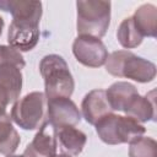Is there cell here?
<instances>
[{"instance_id": "6da1fadb", "label": "cell", "mask_w": 157, "mask_h": 157, "mask_svg": "<svg viewBox=\"0 0 157 157\" xmlns=\"http://www.w3.org/2000/svg\"><path fill=\"white\" fill-rule=\"evenodd\" d=\"M0 9L12 15L7 31L10 47L18 52L32 50L39 40L42 2L28 0H1Z\"/></svg>"}, {"instance_id": "7a4b0ae2", "label": "cell", "mask_w": 157, "mask_h": 157, "mask_svg": "<svg viewBox=\"0 0 157 157\" xmlns=\"http://www.w3.org/2000/svg\"><path fill=\"white\" fill-rule=\"evenodd\" d=\"M26 66L22 54L10 47L0 44V113H6L10 103H15L22 91V72Z\"/></svg>"}, {"instance_id": "3957f363", "label": "cell", "mask_w": 157, "mask_h": 157, "mask_svg": "<svg viewBox=\"0 0 157 157\" xmlns=\"http://www.w3.org/2000/svg\"><path fill=\"white\" fill-rule=\"evenodd\" d=\"M39 72L44 80V94L48 101L59 97H71L75 81L63 56L58 54L43 56L39 63Z\"/></svg>"}, {"instance_id": "277c9868", "label": "cell", "mask_w": 157, "mask_h": 157, "mask_svg": "<svg viewBox=\"0 0 157 157\" xmlns=\"http://www.w3.org/2000/svg\"><path fill=\"white\" fill-rule=\"evenodd\" d=\"M105 70L115 77H125L140 83H147L156 77V65L130 50H117L108 55Z\"/></svg>"}, {"instance_id": "5b68a950", "label": "cell", "mask_w": 157, "mask_h": 157, "mask_svg": "<svg viewBox=\"0 0 157 157\" xmlns=\"http://www.w3.org/2000/svg\"><path fill=\"white\" fill-rule=\"evenodd\" d=\"M110 1L80 0L76 2V28L80 36L102 38L110 23Z\"/></svg>"}, {"instance_id": "8992f818", "label": "cell", "mask_w": 157, "mask_h": 157, "mask_svg": "<svg viewBox=\"0 0 157 157\" xmlns=\"http://www.w3.org/2000/svg\"><path fill=\"white\" fill-rule=\"evenodd\" d=\"M94 126L98 137L107 145L130 144L146 131V128L137 120L114 113L103 117Z\"/></svg>"}, {"instance_id": "52a82bcc", "label": "cell", "mask_w": 157, "mask_h": 157, "mask_svg": "<svg viewBox=\"0 0 157 157\" xmlns=\"http://www.w3.org/2000/svg\"><path fill=\"white\" fill-rule=\"evenodd\" d=\"M11 120L23 130H37L48 121V99L43 92H31L17 99L10 113Z\"/></svg>"}, {"instance_id": "ba28073f", "label": "cell", "mask_w": 157, "mask_h": 157, "mask_svg": "<svg viewBox=\"0 0 157 157\" xmlns=\"http://www.w3.org/2000/svg\"><path fill=\"white\" fill-rule=\"evenodd\" d=\"M72 53L76 60L88 67H99L105 64L108 50L104 43L96 37L78 36L72 43Z\"/></svg>"}, {"instance_id": "9c48e42d", "label": "cell", "mask_w": 157, "mask_h": 157, "mask_svg": "<svg viewBox=\"0 0 157 157\" xmlns=\"http://www.w3.org/2000/svg\"><path fill=\"white\" fill-rule=\"evenodd\" d=\"M48 121L56 130L65 126H76L81 121V113L74 101L59 97L48 101Z\"/></svg>"}, {"instance_id": "30bf717a", "label": "cell", "mask_w": 157, "mask_h": 157, "mask_svg": "<svg viewBox=\"0 0 157 157\" xmlns=\"http://www.w3.org/2000/svg\"><path fill=\"white\" fill-rule=\"evenodd\" d=\"M58 148L56 131L47 121L39 129L33 140L23 151V157H55Z\"/></svg>"}, {"instance_id": "8fae6325", "label": "cell", "mask_w": 157, "mask_h": 157, "mask_svg": "<svg viewBox=\"0 0 157 157\" xmlns=\"http://www.w3.org/2000/svg\"><path fill=\"white\" fill-rule=\"evenodd\" d=\"M81 110L85 120L91 125H96L103 117L113 113L108 103L105 91L101 88L92 90L83 97Z\"/></svg>"}, {"instance_id": "7c38bea8", "label": "cell", "mask_w": 157, "mask_h": 157, "mask_svg": "<svg viewBox=\"0 0 157 157\" xmlns=\"http://www.w3.org/2000/svg\"><path fill=\"white\" fill-rule=\"evenodd\" d=\"M123 112L126 117H130L139 123H146L156 119V104H155V91H151L146 96L140 93L134 94L125 104Z\"/></svg>"}, {"instance_id": "4fadbf2b", "label": "cell", "mask_w": 157, "mask_h": 157, "mask_svg": "<svg viewBox=\"0 0 157 157\" xmlns=\"http://www.w3.org/2000/svg\"><path fill=\"white\" fill-rule=\"evenodd\" d=\"M56 139L61 152L69 156L80 155L87 141L86 134L75 126H65L56 130Z\"/></svg>"}, {"instance_id": "5bb4252c", "label": "cell", "mask_w": 157, "mask_h": 157, "mask_svg": "<svg viewBox=\"0 0 157 157\" xmlns=\"http://www.w3.org/2000/svg\"><path fill=\"white\" fill-rule=\"evenodd\" d=\"M136 29L142 37H156L157 34V9L152 4H144L131 16Z\"/></svg>"}, {"instance_id": "9a60e30c", "label": "cell", "mask_w": 157, "mask_h": 157, "mask_svg": "<svg viewBox=\"0 0 157 157\" xmlns=\"http://www.w3.org/2000/svg\"><path fill=\"white\" fill-rule=\"evenodd\" d=\"M136 93H139L137 88L132 83L126 82V81L114 82L105 91V96H107L108 103H109V105H110L113 112L114 110L123 112V109H124L125 104L128 103V101Z\"/></svg>"}, {"instance_id": "2e32d148", "label": "cell", "mask_w": 157, "mask_h": 157, "mask_svg": "<svg viewBox=\"0 0 157 157\" xmlns=\"http://www.w3.org/2000/svg\"><path fill=\"white\" fill-rule=\"evenodd\" d=\"M20 135L12 126V120L10 114L0 113V153L13 155L20 145Z\"/></svg>"}, {"instance_id": "e0dca14e", "label": "cell", "mask_w": 157, "mask_h": 157, "mask_svg": "<svg viewBox=\"0 0 157 157\" xmlns=\"http://www.w3.org/2000/svg\"><path fill=\"white\" fill-rule=\"evenodd\" d=\"M117 38L120 45L125 49H132V48L139 47L144 39V37L136 29L131 16L124 18L120 22L118 31H117Z\"/></svg>"}, {"instance_id": "ac0fdd59", "label": "cell", "mask_w": 157, "mask_h": 157, "mask_svg": "<svg viewBox=\"0 0 157 157\" xmlns=\"http://www.w3.org/2000/svg\"><path fill=\"white\" fill-rule=\"evenodd\" d=\"M129 157H157V142L148 136H141L130 142Z\"/></svg>"}, {"instance_id": "d6986e66", "label": "cell", "mask_w": 157, "mask_h": 157, "mask_svg": "<svg viewBox=\"0 0 157 157\" xmlns=\"http://www.w3.org/2000/svg\"><path fill=\"white\" fill-rule=\"evenodd\" d=\"M2 28H4V20H2V17L0 16V36H1V33H2Z\"/></svg>"}, {"instance_id": "ffe728a7", "label": "cell", "mask_w": 157, "mask_h": 157, "mask_svg": "<svg viewBox=\"0 0 157 157\" xmlns=\"http://www.w3.org/2000/svg\"><path fill=\"white\" fill-rule=\"evenodd\" d=\"M55 157H71V156H69V155H65V153H60V155H56Z\"/></svg>"}, {"instance_id": "44dd1931", "label": "cell", "mask_w": 157, "mask_h": 157, "mask_svg": "<svg viewBox=\"0 0 157 157\" xmlns=\"http://www.w3.org/2000/svg\"><path fill=\"white\" fill-rule=\"evenodd\" d=\"M6 157H23V156H17V155H9Z\"/></svg>"}]
</instances>
